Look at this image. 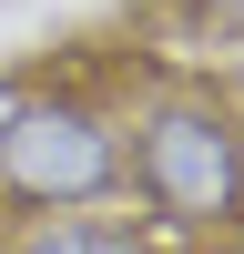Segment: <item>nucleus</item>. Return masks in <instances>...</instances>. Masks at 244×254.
Returning a JSON list of instances; mask_svg holds the SVG:
<instances>
[{
  "label": "nucleus",
  "mask_w": 244,
  "mask_h": 254,
  "mask_svg": "<svg viewBox=\"0 0 244 254\" xmlns=\"http://www.w3.org/2000/svg\"><path fill=\"white\" fill-rule=\"evenodd\" d=\"M122 203L163 244L244 234V102L203 81H142L122 102Z\"/></svg>",
  "instance_id": "1"
},
{
  "label": "nucleus",
  "mask_w": 244,
  "mask_h": 254,
  "mask_svg": "<svg viewBox=\"0 0 244 254\" xmlns=\"http://www.w3.org/2000/svg\"><path fill=\"white\" fill-rule=\"evenodd\" d=\"M71 203H122V102L102 81L0 92V224Z\"/></svg>",
  "instance_id": "2"
},
{
  "label": "nucleus",
  "mask_w": 244,
  "mask_h": 254,
  "mask_svg": "<svg viewBox=\"0 0 244 254\" xmlns=\"http://www.w3.org/2000/svg\"><path fill=\"white\" fill-rule=\"evenodd\" d=\"M0 254H173V244L122 203H71V214H10Z\"/></svg>",
  "instance_id": "3"
},
{
  "label": "nucleus",
  "mask_w": 244,
  "mask_h": 254,
  "mask_svg": "<svg viewBox=\"0 0 244 254\" xmlns=\"http://www.w3.org/2000/svg\"><path fill=\"white\" fill-rule=\"evenodd\" d=\"M193 10V31H214L224 51H244V0H183Z\"/></svg>",
  "instance_id": "4"
},
{
  "label": "nucleus",
  "mask_w": 244,
  "mask_h": 254,
  "mask_svg": "<svg viewBox=\"0 0 244 254\" xmlns=\"http://www.w3.org/2000/svg\"><path fill=\"white\" fill-rule=\"evenodd\" d=\"M173 254H244V234H214V244H173Z\"/></svg>",
  "instance_id": "5"
}]
</instances>
